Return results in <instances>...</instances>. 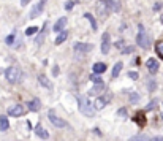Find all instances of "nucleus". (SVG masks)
<instances>
[{
	"label": "nucleus",
	"instance_id": "nucleus-1",
	"mask_svg": "<svg viewBox=\"0 0 163 141\" xmlns=\"http://www.w3.org/2000/svg\"><path fill=\"white\" fill-rule=\"evenodd\" d=\"M78 103H79V111L83 112L84 116H87V117H93V114H95V108L92 106V103H90V100L87 97H78Z\"/></svg>",
	"mask_w": 163,
	"mask_h": 141
},
{
	"label": "nucleus",
	"instance_id": "nucleus-2",
	"mask_svg": "<svg viewBox=\"0 0 163 141\" xmlns=\"http://www.w3.org/2000/svg\"><path fill=\"white\" fill-rule=\"evenodd\" d=\"M5 76H6V79L11 82V84H15V82H19V79H21V76H22V73H21V68L19 67H10V68H6V72H5Z\"/></svg>",
	"mask_w": 163,
	"mask_h": 141
},
{
	"label": "nucleus",
	"instance_id": "nucleus-3",
	"mask_svg": "<svg viewBox=\"0 0 163 141\" xmlns=\"http://www.w3.org/2000/svg\"><path fill=\"white\" fill-rule=\"evenodd\" d=\"M136 43H138V46L143 48V49H149V46H151V40H149V35L144 32L143 25H139V33H138V37H136Z\"/></svg>",
	"mask_w": 163,
	"mask_h": 141
},
{
	"label": "nucleus",
	"instance_id": "nucleus-4",
	"mask_svg": "<svg viewBox=\"0 0 163 141\" xmlns=\"http://www.w3.org/2000/svg\"><path fill=\"white\" fill-rule=\"evenodd\" d=\"M48 117H49L51 124H52L54 127H57V129H63V127H66V122H65L63 119H60L59 116H56V112H54L52 109L48 112Z\"/></svg>",
	"mask_w": 163,
	"mask_h": 141
},
{
	"label": "nucleus",
	"instance_id": "nucleus-5",
	"mask_svg": "<svg viewBox=\"0 0 163 141\" xmlns=\"http://www.w3.org/2000/svg\"><path fill=\"white\" fill-rule=\"evenodd\" d=\"M95 10H97L98 18H101V19H105V18L108 16V13H109V8H108V5H106L105 0H98V3L95 5Z\"/></svg>",
	"mask_w": 163,
	"mask_h": 141
},
{
	"label": "nucleus",
	"instance_id": "nucleus-6",
	"mask_svg": "<svg viewBox=\"0 0 163 141\" xmlns=\"http://www.w3.org/2000/svg\"><path fill=\"white\" fill-rule=\"evenodd\" d=\"M109 49H111V37H109V33H108V32H105L101 35V52L103 54H108V52H109Z\"/></svg>",
	"mask_w": 163,
	"mask_h": 141
},
{
	"label": "nucleus",
	"instance_id": "nucleus-7",
	"mask_svg": "<svg viewBox=\"0 0 163 141\" xmlns=\"http://www.w3.org/2000/svg\"><path fill=\"white\" fill-rule=\"evenodd\" d=\"M43 10H45V2H41V0H40V2L32 8L30 15H29V19H35V18H38V16L43 13Z\"/></svg>",
	"mask_w": 163,
	"mask_h": 141
},
{
	"label": "nucleus",
	"instance_id": "nucleus-8",
	"mask_svg": "<svg viewBox=\"0 0 163 141\" xmlns=\"http://www.w3.org/2000/svg\"><path fill=\"white\" fill-rule=\"evenodd\" d=\"M25 112V109H24V106L22 105H15V106H11L10 109H8V116H11V117H19V116H22Z\"/></svg>",
	"mask_w": 163,
	"mask_h": 141
},
{
	"label": "nucleus",
	"instance_id": "nucleus-9",
	"mask_svg": "<svg viewBox=\"0 0 163 141\" xmlns=\"http://www.w3.org/2000/svg\"><path fill=\"white\" fill-rule=\"evenodd\" d=\"M111 100V95H105V97H98L97 100H95V103H93V108L95 109H103L106 105H108V102Z\"/></svg>",
	"mask_w": 163,
	"mask_h": 141
},
{
	"label": "nucleus",
	"instance_id": "nucleus-10",
	"mask_svg": "<svg viewBox=\"0 0 163 141\" xmlns=\"http://www.w3.org/2000/svg\"><path fill=\"white\" fill-rule=\"evenodd\" d=\"M109 11H114V13H119L122 10V2L120 0H105Z\"/></svg>",
	"mask_w": 163,
	"mask_h": 141
},
{
	"label": "nucleus",
	"instance_id": "nucleus-11",
	"mask_svg": "<svg viewBox=\"0 0 163 141\" xmlns=\"http://www.w3.org/2000/svg\"><path fill=\"white\" fill-rule=\"evenodd\" d=\"M146 67H147V70H149V73H152V75L158 73V68H160V65H158V62H157L155 59H147Z\"/></svg>",
	"mask_w": 163,
	"mask_h": 141
},
{
	"label": "nucleus",
	"instance_id": "nucleus-12",
	"mask_svg": "<svg viewBox=\"0 0 163 141\" xmlns=\"http://www.w3.org/2000/svg\"><path fill=\"white\" fill-rule=\"evenodd\" d=\"M93 46L92 45H89V43H75V51L78 52V54H81V52H87V51H90Z\"/></svg>",
	"mask_w": 163,
	"mask_h": 141
},
{
	"label": "nucleus",
	"instance_id": "nucleus-13",
	"mask_svg": "<svg viewBox=\"0 0 163 141\" xmlns=\"http://www.w3.org/2000/svg\"><path fill=\"white\" fill-rule=\"evenodd\" d=\"M35 135H36V136H40L41 139H48V138H49L48 130H45V129H43L41 124H36V125H35Z\"/></svg>",
	"mask_w": 163,
	"mask_h": 141
},
{
	"label": "nucleus",
	"instance_id": "nucleus-14",
	"mask_svg": "<svg viewBox=\"0 0 163 141\" xmlns=\"http://www.w3.org/2000/svg\"><path fill=\"white\" fill-rule=\"evenodd\" d=\"M27 106H29V109H30V111L36 112V111L41 109V102H40L38 98H33V100H30L29 103H27Z\"/></svg>",
	"mask_w": 163,
	"mask_h": 141
},
{
	"label": "nucleus",
	"instance_id": "nucleus-15",
	"mask_svg": "<svg viewBox=\"0 0 163 141\" xmlns=\"http://www.w3.org/2000/svg\"><path fill=\"white\" fill-rule=\"evenodd\" d=\"M66 22H68V19H66V18H60L56 24H54V32H62L63 30V27L66 25Z\"/></svg>",
	"mask_w": 163,
	"mask_h": 141
},
{
	"label": "nucleus",
	"instance_id": "nucleus-16",
	"mask_svg": "<svg viewBox=\"0 0 163 141\" xmlns=\"http://www.w3.org/2000/svg\"><path fill=\"white\" fill-rule=\"evenodd\" d=\"M106 72V64L103 62H97V64H93V73L95 75H101Z\"/></svg>",
	"mask_w": 163,
	"mask_h": 141
},
{
	"label": "nucleus",
	"instance_id": "nucleus-17",
	"mask_svg": "<svg viewBox=\"0 0 163 141\" xmlns=\"http://www.w3.org/2000/svg\"><path fill=\"white\" fill-rule=\"evenodd\" d=\"M8 129H10L8 117H6V116H0V130H2V132H6Z\"/></svg>",
	"mask_w": 163,
	"mask_h": 141
},
{
	"label": "nucleus",
	"instance_id": "nucleus-18",
	"mask_svg": "<svg viewBox=\"0 0 163 141\" xmlns=\"http://www.w3.org/2000/svg\"><path fill=\"white\" fill-rule=\"evenodd\" d=\"M122 68H124V64H122V62H117V64L114 65V68H113V72H111V76H113V78H117V76L120 75V72H122Z\"/></svg>",
	"mask_w": 163,
	"mask_h": 141
},
{
	"label": "nucleus",
	"instance_id": "nucleus-19",
	"mask_svg": "<svg viewBox=\"0 0 163 141\" xmlns=\"http://www.w3.org/2000/svg\"><path fill=\"white\" fill-rule=\"evenodd\" d=\"M66 38H68V32H66V30H62V32L57 35V38H56V45H62Z\"/></svg>",
	"mask_w": 163,
	"mask_h": 141
},
{
	"label": "nucleus",
	"instance_id": "nucleus-20",
	"mask_svg": "<svg viewBox=\"0 0 163 141\" xmlns=\"http://www.w3.org/2000/svg\"><path fill=\"white\" fill-rule=\"evenodd\" d=\"M103 89H105V84H103V82H101V84H95V86L90 89V92H89V94H90V95H98Z\"/></svg>",
	"mask_w": 163,
	"mask_h": 141
},
{
	"label": "nucleus",
	"instance_id": "nucleus-21",
	"mask_svg": "<svg viewBox=\"0 0 163 141\" xmlns=\"http://www.w3.org/2000/svg\"><path fill=\"white\" fill-rule=\"evenodd\" d=\"M84 18H86L89 22H90V25H92V29H93V30H97V29H98V25H97V21H95V18L90 15V13H86V15H84Z\"/></svg>",
	"mask_w": 163,
	"mask_h": 141
},
{
	"label": "nucleus",
	"instance_id": "nucleus-22",
	"mask_svg": "<svg viewBox=\"0 0 163 141\" xmlns=\"http://www.w3.org/2000/svg\"><path fill=\"white\" fill-rule=\"evenodd\" d=\"M38 81H40V84H41L43 87H51V82H49V79H48V76L46 75H40L38 76Z\"/></svg>",
	"mask_w": 163,
	"mask_h": 141
},
{
	"label": "nucleus",
	"instance_id": "nucleus-23",
	"mask_svg": "<svg viewBox=\"0 0 163 141\" xmlns=\"http://www.w3.org/2000/svg\"><path fill=\"white\" fill-rule=\"evenodd\" d=\"M146 86H147V90H149V92H154V90L157 89V81H155V79H147V84H146Z\"/></svg>",
	"mask_w": 163,
	"mask_h": 141
},
{
	"label": "nucleus",
	"instance_id": "nucleus-24",
	"mask_svg": "<svg viewBox=\"0 0 163 141\" xmlns=\"http://www.w3.org/2000/svg\"><path fill=\"white\" fill-rule=\"evenodd\" d=\"M133 121L138 122L139 125H144V124H146V122H144V112H138V114H135Z\"/></svg>",
	"mask_w": 163,
	"mask_h": 141
},
{
	"label": "nucleus",
	"instance_id": "nucleus-25",
	"mask_svg": "<svg viewBox=\"0 0 163 141\" xmlns=\"http://www.w3.org/2000/svg\"><path fill=\"white\" fill-rule=\"evenodd\" d=\"M128 141H149V136H146V135H135Z\"/></svg>",
	"mask_w": 163,
	"mask_h": 141
},
{
	"label": "nucleus",
	"instance_id": "nucleus-26",
	"mask_svg": "<svg viewBox=\"0 0 163 141\" xmlns=\"http://www.w3.org/2000/svg\"><path fill=\"white\" fill-rule=\"evenodd\" d=\"M155 51H157V54L160 55V57L163 59V40H161V41H158V43L155 45Z\"/></svg>",
	"mask_w": 163,
	"mask_h": 141
},
{
	"label": "nucleus",
	"instance_id": "nucleus-27",
	"mask_svg": "<svg viewBox=\"0 0 163 141\" xmlns=\"http://www.w3.org/2000/svg\"><path fill=\"white\" fill-rule=\"evenodd\" d=\"M36 32H38V27H36V25H35V27H29V29L25 30V35H27V37H32V35H35Z\"/></svg>",
	"mask_w": 163,
	"mask_h": 141
},
{
	"label": "nucleus",
	"instance_id": "nucleus-28",
	"mask_svg": "<svg viewBox=\"0 0 163 141\" xmlns=\"http://www.w3.org/2000/svg\"><path fill=\"white\" fill-rule=\"evenodd\" d=\"M130 102H131V103H136V102H139V94H136V92H131V94H130Z\"/></svg>",
	"mask_w": 163,
	"mask_h": 141
},
{
	"label": "nucleus",
	"instance_id": "nucleus-29",
	"mask_svg": "<svg viewBox=\"0 0 163 141\" xmlns=\"http://www.w3.org/2000/svg\"><path fill=\"white\" fill-rule=\"evenodd\" d=\"M75 5H76L75 0H68V2L65 3V10H66V11H70V10H73V7H75Z\"/></svg>",
	"mask_w": 163,
	"mask_h": 141
},
{
	"label": "nucleus",
	"instance_id": "nucleus-30",
	"mask_svg": "<svg viewBox=\"0 0 163 141\" xmlns=\"http://www.w3.org/2000/svg\"><path fill=\"white\" fill-rule=\"evenodd\" d=\"M90 79H92V81H93L95 84H101V82H103V79H101V78H100L98 75H95V73H93V75L90 76Z\"/></svg>",
	"mask_w": 163,
	"mask_h": 141
},
{
	"label": "nucleus",
	"instance_id": "nucleus-31",
	"mask_svg": "<svg viewBox=\"0 0 163 141\" xmlns=\"http://www.w3.org/2000/svg\"><path fill=\"white\" fill-rule=\"evenodd\" d=\"M5 41H6V45H8V46H13V45H15V35H8Z\"/></svg>",
	"mask_w": 163,
	"mask_h": 141
},
{
	"label": "nucleus",
	"instance_id": "nucleus-32",
	"mask_svg": "<svg viewBox=\"0 0 163 141\" xmlns=\"http://www.w3.org/2000/svg\"><path fill=\"white\" fill-rule=\"evenodd\" d=\"M114 45H116V48H119V49L122 51V49L125 48V41H124V40H119V41H116Z\"/></svg>",
	"mask_w": 163,
	"mask_h": 141
},
{
	"label": "nucleus",
	"instance_id": "nucleus-33",
	"mask_svg": "<svg viewBox=\"0 0 163 141\" xmlns=\"http://www.w3.org/2000/svg\"><path fill=\"white\" fill-rule=\"evenodd\" d=\"M157 103H158V100H152L151 103H149V105H147V109H149V111H152V109H155V108H157Z\"/></svg>",
	"mask_w": 163,
	"mask_h": 141
},
{
	"label": "nucleus",
	"instance_id": "nucleus-34",
	"mask_svg": "<svg viewBox=\"0 0 163 141\" xmlns=\"http://www.w3.org/2000/svg\"><path fill=\"white\" fill-rule=\"evenodd\" d=\"M135 51V48L133 46H125L124 49H122V54H131Z\"/></svg>",
	"mask_w": 163,
	"mask_h": 141
},
{
	"label": "nucleus",
	"instance_id": "nucleus-35",
	"mask_svg": "<svg viewBox=\"0 0 163 141\" xmlns=\"http://www.w3.org/2000/svg\"><path fill=\"white\" fill-rule=\"evenodd\" d=\"M128 76H130L131 79H135V81H136V79L139 78V75H138V72H130V73H128Z\"/></svg>",
	"mask_w": 163,
	"mask_h": 141
},
{
	"label": "nucleus",
	"instance_id": "nucleus-36",
	"mask_svg": "<svg viewBox=\"0 0 163 141\" xmlns=\"http://www.w3.org/2000/svg\"><path fill=\"white\" fill-rule=\"evenodd\" d=\"M117 114H119V116H124V117H125V116H127V109H125V108H120V109L117 111Z\"/></svg>",
	"mask_w": 163,
	"mask_h": 141
},
{
	"label": "nucleus",
	"instance_id": "nucleus-37",
	"mask_svg": "<svg viewBox=\"0 0 163 141\" xmlns=\"http://www.w3.org/2000/svg\"><path fill=\"white\" fill-rule=\"evenodd\" d=\"M149 141H163V136H154L152 139H149Z\"/></svg>",
	"mask_w": 163,
	"mask_h": 141
},
{
	"label": "nucleus",
	"instance_id": "nucleus-38",
	"mask_svg": "<svg viewBox=\"0 0 163 141\" xmlns=\"http://www.w3.org/2000/svg\"><path fill=\"white\" fill-rule=\"evenodd\" d=\"M57 68H59V67L56 65V67H54V70H52V73H54V76H57V75H59V70H57Z\"/></svg>",
	"mask_w": 163,
	"mask_h": 141
},
{
	"label": "nucleus",
	"instance_id": "nucleus-39",
	"mask_svg": "<svg viewBox=\"0 0 163 141\" xmlns=\"http://www.w3.org/2000/svg\"><path fill=\"white\" fill-rule=\"evenodd\" d=\"M160 8H161V3H160V2H157V3H155V7H154V10H155V11H158Z\"/></svg>",
	"mask_w": 163,
	"mask_h": 141
},
{
	"label": "nucleus",
	"instance_id": "nucleus-40",
	"mask_svg": "<svg viewBox=\"0 0 163 141\" xmlns=\"http://www.w3.org/2000/svg\"><path fill=\"white\" fill-rule=\"evenodd\" d=\"M29 2H30V0H21V5H27Z\"/></svg>",
	"mask_w": 163,
	"mask_h": 141
},
{
	"label": "nucleus",
	"instance_id": "nucleus-41",
	"mask_svg": "<svg viewBox=\"0 0 163 141\" xmlns=\"http://www.w3.org/2000/svg\"><path fill=\"white\" fill-rule=\"evenodd\" d=\"M160 22H161V24H163V15H161V16H160Z\"/></svg>",
	"mask_w": 163,
	"mask_h": 141
},
{
	"label": "nucleus",
	"instance_id": "nucleus-42",
	"mask_svg": "<svg viewBox=\"0 0 163 141\" xmlns=\"http://www.w3.org/2000/svg\"><path fill=\"white\" fill-rule=\"evenodd\" d=\"M41 2H46V0H41Z\"/></svg>",
	"mask_w": 163,
	"mask_h": 141
}]
</instances>
